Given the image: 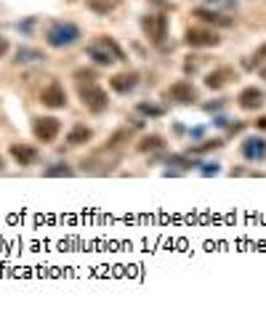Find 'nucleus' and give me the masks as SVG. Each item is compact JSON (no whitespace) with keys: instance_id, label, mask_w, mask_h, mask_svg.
Instances as JSON below:
<instances>
[{"instance_id":"obj_23","label":"nucleus","mask_w":266,"mask_h":311,"mask_svg":"<svg viewBox=\"0 0 266 311\" xmlns=\"http://www.w3.org/2000/svg\"><path fill=\"white\" fill-rule=\"evenodd\" d=\"M8 51H11V43H8V38H3V35H0V59H3Z\"/></svg>"},{"instance_id":"obj_22","label":"nucleus","mask_w":266,"mask_h":311,"mask_svg":"<svg viewBox=\"0 0 266 311\" xmlns=\"http://www.w3.org/2000/svg\"><path fill=\"white\" fill-rule=\"evenodd\" d=\"M224 144L218 141V138H213V141H202V144H197V146H192L189 149V154L194 152V154H202V152H213V149H221Z\"/></svg>"},{"instance_id":"obj_19","label":"nucleus","mask_w":266,"mask_h":311,"mask_svg":"<svg viewBox=\"0 0 266 311\" xmlns=\"http://www.w3.org/2000/svg\"><path fill=\"white\" fill-rule=\"evenodd\" d=\"M163 146H165V138L157 136V133H152V136H144V138H141V144H138V152H157V149H163Z\"/></svg>"},{"instance_id":"obj_7","label":"nucleus","mask_w":266,"mask_h":311,"mask_svg":"<svg viewBox=\"0 0 266 311\" xmlns=\"http://www.w3.org/2000/svg\"><path fill=\"white\" fill-rule=\"evenodd\" d=\"M8 154H11V160H14L16 165H21V168H29V165H35V163L40 160L38 146L24 144V141H14V144L8 146Z\"/></svg>"},{"instance_id":"obj_14","label":"nucleus","mask_w":266,"mask_h":311,"mask_svg":"<svg viewBox=\"0 0 266 311\" xmlns=\"http://www.w3.org/2000/svg\"><path fill=\"white\" fill-rule=\"evenodd\" d=\"M192 16L200 19V21H205V24H213V27H232V24H234L232 16L218 14V11H213V8H194Z\"/></svg>"},{"instance_id":"obj_9","label":"nucleus","mask_w":266,"mask_h":311,"mask_svg":"<svg viewBox=\"0 0 266 311\" xmlns=\"http://www.w3.org/2000/svg\"><path fill=\"white\" fill-rule=\"evenodd\" d=\"M168 99L173 104H181V107H187V104H194L197 101V90L189 80H176L170 88H168Z\"/></svg>"},{"instance_id":"obj_4","label":"nucleus","mask_w":266,"mask_h":311,"mask_svg":"<svg viewBox=\"0 0 266 311\" xmlns=\"http://www.w3.org/2000/svg\"><path fill=\"white\" fill-rule=\"evenodd\" d=\"M62 133V120L53 117V114H45V117H35L32 122V136L43 144H53Z\"/></svg>"},{"instance_id":"obj_13","label":"nucleus","mask_w":266,"mask_h":311,"mask_svg":"<svg viewBox=\"0 0 266 311\" xmlns=\"http://www.w3.org/2000/svg\"><path fill=\"white\" fill-rule=\"evenodd\" d=\"M240 152H242V157H245V160H250V163H261V160L266 157V141H263V138L250 136V138L242 141Z\"/></svg>"},{"instance_id":"obj_21","label":"nucleus","mask_w":266,"mask_h":311,"mask_svg":"<svg viewBox=\"0 0 266 311\" xmlns=\"http://www.w3.org/2000/svg\"><path fill=\"white\" fill-rule=\"evenodd\" d=\"M136 109L141 112V114H146V117H163V114H165L163 107H155V104H146V101H138Z\"/></svg>"},{"instance_id":"obj_8","label":"nucleus","mask_w":266,"mask_h":311,"mask_svg":"<svg viewBox=\"0 0 266 311\" xmlns=\"http://www.w3.org/2000/svg\"><path fill=\"white\" fill-rule=\"evenodd\" d=\"M184 43H187L189 48H216V45L221 43V38L211 29L192 27V29H187V35H184Z\"/></svg>"},{"instance_id":"obj_25","label":"nucleus","mask_w":266,"mask_h":311,"mask_svg":"<svg viewBox=\"0 0 266 311\" xmlns=\"http://www.w3.org/2000/svg\"><path fill=\"white\" fill-rule=\"evenodd\" d=\"M256 56H258V59H266V43H263V45H261V48L256 51Z\"/></svg>"},{"instance_id":"obj_11","label":"nucleus","mask_w":266,"mask_h":311,"mask_svg":"<svg viewBox=\"0 0 266 311\" xmlns=\"http://www.w3.org/2000/svg\"><path fill=\"white\" fill-rule=\"evenodd\" d=\"M237 104H240V109H245V112H256V109L263 107V90L256 88V85L242 88L240 96H237Z\"/></svg>"},{"instance_id":"obj_20","label":"nucleus","mask_w":266,"mask_h":311,"mask_svg":"<svg viewBox=\"0 0 266 311\" xmlns=\"http://www.w3.org/2000/svg\"><path fill=\"white\" fill-rule=\"evenodd\" d=\"M128 138H131V131H128V128L114 131V133H112V138L107 141V149H117L120 144H128Z\"/></svg>"},{"instance_id":"obj_1","label":"nucleus","mask_w":266,"mask_h":311,"mask_svg":"<svg viewBox=\"0 0 266 311\" xmlns=\"http://www.w3.org/2000/svg\"><path fill=\"white\" fill-rule=\"evenodd\" d=\"M85 56L99 67H112L114 61H125V51L114 43V38H109V35H99L96 40H91L85 45Z\"/></svg>"},{"instance_id":"obj_28","label":"nucleus","mask_w":266,"mask_h":311,"mask_svg":"<svg viewBox=\"0 0 266 311\" xmlns=\"http://www.w3.org/2000/svg\"><path fill=\"white\" fill-rule=\"evenodd\" d=\"M211 3H216V0H211Z\"/></svg>"},{"instance_id":"obj_2","label":"nucleus","mask_w":266,"mask_h":311,"mask_svg":"<svg viewBox=\"0 0 266 311\" xmlns=\"http://www.w3.org/2000/svg\"><path fill=\"white\" fill-rule=\"evenodd\" d=\"M45 45L48 48H72L75 43H80V38H83V29H80L77 24H72V21H51L48 27H45Z\"/></svg>"},{"instance_id":"obj_12","label":"nucleus","mask_w":266,"mask_h":311,"mask_svg":"<svg viewBox=\"0 0 266 311\" xmlns=\"http://www.w3.org/2000/svg\"><path fill=\"white\" fill-rule=\"evenodd\" d=\"M136 85H138V75L136 72H117V75L109 77V88L114 90V94H120V96H128Z\"/></svg>"},{"instance_id":"obj_17","label":"nucleus","mask_w":266,"mask_h":311,"mask_svg":"<svg viewBox=\"0 0 266 311\" xmlns=\"http://www.w3.org/2000/svg\"><path fill=\"white\" fill-rule=\"evenodd\" d=\"M43 176L45 178H72L75 176V168L72 165H67V163H53L43 170Z\"/></svg>"},{"instance_id":"obj_15","label":"nucleus","mask_w":266,"mask_h":311,"mask_svg":"<svg viewBox=\"0 0 266 311\" xmlns=\"http://www.w3.org/2000/svg\"><path fill=\"white\" fill-rule=\"evenodd\" d=\"M91 138H94V131H91L85 122H75L72 128L67 131V138H64V141H67V146H83V144L91 141Z\"/></svg>"},{"instance_id":"obj_27","label":"nucleus","mask_w":266,"mask_h":311,"mask_svg":"<svg viewBox=\"0 0 266 311\" xmlns=\"http://www.w3.org/2000/svg\"><path fill=\"white\" fill-rule=\"evenodd\" d=\"M261 77H266V67H263V69H261Z\"/></svg>"},{"instance_id":"obj_5","label":"nucleus","mask_w":266,"mask_h":311,"mask_svg":"<svg viewBox=\"0 0 266 311\" xmlns=\"http://www.w3.org/2000/svg\"><path fill=\"white\" fill-rule=\"evenodd\" d=\"M141 29L155 45H163L168 38V16L165 14H146V16H141Z\"/></svg>"},{"instance_id":"obj_16","label":"nucleus","mask_w":266,"mask_h":311,"mask_svg":"<svg viewBox=\"0 0 266 311\" xmlns=\"http://www.w3.org/2000/svg\"><path fill=\"white\" fill-rule=\"evenodd\" d=\"M16 64H38V61H45V53L38 51V48H29V45H19L16 48Z\"/></svg>"},{"instance_id":"obj_6","label":"nucleus","mask_w":266,"mask_h":311,"mask_svg":"<svg viewBox=\"0 0 266 311\" xmlns=\"http://www.w3.org/2000/svg\"><path fill=\"white\" fill-rule=\"evenodd\" d=\"M40 104L48 109H64L67 107V90L59 80H51V83L40 90Z\"/></svg>"},{"instance_id":"obj_26","label":"nucleus","mask_w":266,"mask_h":311,"mask_svg":"<svg viewBox=\"0 0 266 311\" xmlns=\"http://www.w3.org/2000/svg\"><path fill=\"white\" fill-rule=\"evenodd\" d=\"M155 6H163V8H170V3H165V0H152Z\"/></svg>"},{"instance_id":"obj_18","label":"nucleus","mask_w":266,"mask_h":311,"mask_svg":"<svg viewBox=\"0 0 266 311\" xmlns=\"http://www.w3.org/2000/svg\"><path fill=\"white\" fill-rule=\"evenodd\" d=\"M85 6L94 11V14L107 16V14H112V11L120 6V0H85Z\"/></svg>"},{"instance_id":"obj_10","label":"nucleus","mask_w":266,"mask_h":311,"mask_svg":"<svg viewBox=\"0 0 266 311\" xmlns=\"http://www.w3.org/2000/svg\"><path fill=\"white\" fill-rule=\"evenodd\" d=\"M232 80H237V72L232 67H216L213 72H208L205 75V85L211 88V90H221V88H226Z\"/></svg>"},{"instance_id":"obj_3","label":"nucleus","mask_w":266,"mask_h":311,"mask_svg":"<svg viewBox=\"0 0 266 311\" xmlns=\"http://www.w3.org/2000/svg\"><path fill=\"white\" fill-rule=\"evenodd\" d=\"M77 96L80 101H83V107L88 112H94V114H101V112H107L109 107V96H107V90H104L96 80H77Z\"/></svg>"},{"instance_id":"obj_24","label":"nucleus","mask_w":266,"mask_h":311,"mask_svg":"<svg viewBox=\"0 0 266 311\" xmlns=\"http://www.w3.org/2000/svg\"><path fill=\"white\" fill-rule=\"evenodd\" d=\"M256 128H258V131H266V114L256 120Z\"/></svg>"}]
</instances>
